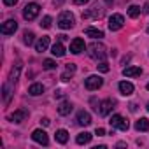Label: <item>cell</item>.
Instances as JSON below:
<instances>
[{"label":"cell","instance_id":"cell-32","mask_svg":"<svg viewBox=\"0 0 149 149\" xmlns=\"http://www.w3.org/2000/svg\"><path fill=\"white\" fill-rule=\"evenodd\" d=\"M88 2H90V0H74V4H76V6H84Z\"/></svg>","mask_w":149,"mask_h":149},{"label":"cell","instance_id":"cell-21","mask_svg":"<svg viewBox=\"0 0 149 149\" xmlns=\"http://www.w3.org/2000/svg\"><path fill=\"white\" fill-rule=\"evenodd\" d=\"M135 130H137V132H147V130H149V119H147V118H140V119L135 123Z\"/></svg>","mask_w":149,"mask_h":149},{"label":"cell","instance_id":"cell-22","mask_svg":"<svg viewBox=\"0 0 149 149\" xmlns=\"http://www.w3.org/2000/svg\"><path fill=\"white\" fill-rule=\"evenodd\" d=\"M84 33H86L88 37H91V39H102V37H104V32H102V30H98V28H91V26L86 28Z\"/></svg>","mask_w":149,"mask_h":149},{"label":"cell","instance_id":"cell-27","mask_svg":"<svg viewBox=\"0 0 149 149\" xmlns=\"http://www.w3.org/2000/svg\"><path fill=\"white\" fill-rule=\"evenodd\" d=\"M33 39H35L33 32H28V30H26V32L23 33V42H25L26 46H32V44H33Z\"/></svg>","mask_w":149,"mask_h":149},{"label":"cell","instance_id":"cell-8","mask_svg":"<svg viewBox=\"0 0 149 149\" xmlns=\"http://www.w3.org/2000/svg\"><path fill=\"white\" fill-rule=\"evenodd\" d=\"M123 25H125V18H123L121 14H112V16L109 18V30L118 32V30L123 28Z\"/></svg>","mask_w":149,"mask_h":149},{"label":"cell","instance_id":"cell-41","mask_svg":"<svg viewBox=\"0 0 149 149\" xmlns=\"http://www.w3.org/2000/svg\"><path fill=\"white\" fill-rule=\"evenodd\" d=\"M147 90H149V83H147Z\"/></svg>","mask_w":149,"mask_h":149},{"label":"cell","instance_id":"cell-12","mask_svg":"<svg viewBox=\"0 0 149 149\" xmlns=\"http://www.w3.org/2000/svg\"><path fill=\"white\" fill-rule=\"evenodd\" d=\"M28 118V111L26 109H18V111H14L11 116H9V119L13 121V123H21V121H25Z\"/></svg>","mask_w":149,"mask_h":149},{"label":"cell","instance_id":"cell-6","mask_svg":"<svg viewBox=\"0 0 149 149\" xmlns=\"http://www.w3.org/2000/svg\"><path fill=\"white\" fill-rule=\"evenodd\" d=\"M109 123H111V126H112V128H118V130H121V132H126V130H128V126H130V125H128V121H126L123 116H119V114H114V116L111 118V121H109Z\"/></svg>","mask_w":149,"mask_h":149},{"label":"cell","instance_id":"cell-40","mask_svg":"<svg viewBox=\"0 0 149 149\" xmlns=\"http://www.w3.org/2000/svg\"><path fill=\"white\" fill-rule=\"evenodd\" d=\"M147 33H149V26H147Z\"/></svg>","mask_w":149,"mask_h":149},{"label":"cell","instance_id":"cell-30","mask_svg":"<svg viewBox=\"0 0 149 149\" xmlns=\"http://www.w3.org/2000/svg\"><path fill=\"white\" fill-rule=\"evenodd\" d=\"M97 68H98L100 72H104V74H105V72H109V68H111V67H109V63H107V61H100V63L97 65Z\"/></svg>","mask_w":149,"mask_h":149},{"label":"cell","instance_id":"cell-18","mask_svg":"<svg viewBox=\"0 0 149 149\" xmlns=\"http://www.w3.org/2000/svg\"><path fill=\"white\" fill-rule=\"evenodd\" d=\"M47 47H49V37H40L35 42V51H39V53H44Z\"/></svg>","mask_w":149,"mask_h":149},{"label":"cell","instance_id":"cell-24","mask_svg":"<svg viewBox=\"0 0 149 149\" xmlns=\"http://www.w3.org/2000/svg\"><path fill=\"white\" fill-rule=\"evenodd\" d=\"M91 133H88V132H83V133H79L77 137H76V142L79 144V146H83V144H88L90 140H91Z\"/></svg>","mask_w":149,"mask_h":149},{"label":"cell","instance_id":"cell-16","mask_svg":"<svg viewBox=\"0 0 149 149\" xmlns=\"http://www.w3.org/2000/svg\"><path fill=\"white\" fill-rule=\"evenodd\" d=\"M77 125H81V126H88V125H91V116H90V112H86V111H79V112H77Z\"/></svg>","mask_w":149,"mask_h":149},{"label":"cell","instance_id":"cell-37","mask_svg":"<svg viewBox=\"0 0 149 149\" xmlns=\"http://www.w3.org/2000/svg\"><path fill=\"white\" fill-rule=\"evenodd\" d=\"M144 13H146V14H149V2L144 6Z\"/></svg>","mask_w":149,"mask_h":149},{"label":"cell","instance_id":"cell-10","mask_svg":"<svg viewBox=\"0 0 149 149\" xmlns=\"http://www.w3.org/2000/svg\"><path fill=\"white\" fill-rule=\"evenodd\" d=\"M112 107H114V104H112V100H102L100 104H98V107H97V111H98V114L100 116H109L111 112H112Z\"/></svg>","mask_w":149,"mask_h":149},{"label":"cell","instance_id":"cell-26","mask_svg":"<svg viewBox=\"0 0 149 149\" xmlns=\"http://www.w3.org/2000/svg\"><path fill=\"white\" fill-rule=\"evenodd\" d=\"M128 16L133 18V19L139 18V16H140V7H139V6H130V7H128Z\"/></svg>","mask_w":149,"mask_h":149},{"label":"cell","instance_id":"cell-19","mask_svg":"<svg viewBox=\"0 0 149 149\" xmlns=\"http://www.w3.org/2000/svg\"><path fill=\"white\" fill-rule=\"evenodd\" d=\"M70 112H72V104L67 102V100H63V102L58 105V114H60V116H68Z\"/></svg>","mask_w":149,"mask_h":149},{"label":"cell","instance_id":"cell-34","mask_svg":"<svg viewBox=\"0 0 149 149\" xmlns=\"http://www.w3.org/2000/svg\"><path fill=\"white\" fill-rule=\"evenodd\" d=\"M49 123H51V121H49L47 118H42V119H40V125H44V126H47Z\"/></svg>","mask_w":149,"mask_h":149},{"label":"cell","instance_id":"cell-14","mask_svg":"<svg viewBox=\"0 0 149 149\" xmlns=\"http://www.w3.org/2000/svg\"><path fill=\"white\" fill-rule=\"evenodd\" d=\"M76 70H77V67L74 65V63H67V65H65V70H63V74H61V81H68L74 74H76Z\"/></svg>","mask_w":149,"mask_h":149},{"label":"cell","instance_id":"cell-38","mask_svg":"<svg viewBox=\"0 0 149 149\" xmlns=\"http://www.w3.org/2000/svg\"><path fill=\"white\" fill-rule=\"evenodd\" d=\"M105 2H107V4H112V0H105Z\"/></svg>","mask_w":149,"mask_h":149},{"label":"cell","instance_id":"cell-15","mask_svg":"<svg viewBox=\"0 0 149 149\" xmlns=\"http://www.w3.org/2000/svg\"><path fill=\"white\" fill-rule=\"evenodd\" d=\"M118 88H119V91H121V95H125V97H130L132 93H133V84L132 83H128V81H121L119 84H118Z\"/></svg>","mask_w":149,"mask_h":149},{"label":"cell","instance_id":"cell-7","mask_svg":"<svg viewBox=\"0 0 149 149\" xmlns=\"http://www.w3.org/2000/svg\"><path fill=\"white\" fill-rule=\"evenodd\" d=\"M102 84H104V79H102L100 76H90V77L84 81V86H86V90H90V91H95V90L102 88Z\"/></svg>","mask_w":149,"mask_h":149},{"label":"cell","instance_id":"cell-35","mask_svg":"<svg viewBox=\"0 0 149 149\" xmlns=\"http://www.w3.org/2000/svg\"><path fill=\"white\" fill-rule=\"evenodd\" d=\"M63 2H65V0H53V4H54V6H56V7H58V6H61V4H63Z\"/></svg>","mask_w":149,"mask_h":149},{"label":"cell","instance_id":"cell-29","mask_svg":"<svg viewBox=\"0 0 149 149\" xmlns=\"http://www.w3.org/2000/svg\"><path fill=\"white\" fill-rule=\"evenodd\" d=\"M51 23H53L51 16H44L42 21H40V26H42V28H51Z\"/></svg>","mask_w":149,"mask_h":149},{"label":"cell","instance_id":"cell-9","mask_svg":"<svg viewBox=\"0 0 149 149\" xmlns=\"http://www.w3.org/2000/svg\"><path fill=\"white\" fill-rule=\"evenodd\" d=\"M16 30H18L16 19H7L6 23H2V26H0V32H2L4 35H13Z\"/></svg>","mask_w":149,"mask_h":149},{"label":"cell","instance_id":"cell-39","mask_svg":"<svg viewBox=\"0 0 149 149\" xmlns=\"http://www.w3.org/2000/svg\"><path fill=\"white\" fill-rule=\"evenodd\" d=\"M146 109H147V111H149V102H147V107H146Z\"/></svg>","mask_w":149,"mask_h":149},{"label":"cell","instance_id":"cell-25","mask_svg":"<svg viewBox=\"0 0 149 149\" xmlns=\"http://www.w3.org/2000/svg\"><path fill=\"white\" fill-rule=\"evenodd\" d=\"M67 140H68V132H67V130H58V132H56V142L67 144Z\"/></svg>","mask_w":149,"mask_h":149},{"label":"cell","instance_id":"cell-11","mask_svg":"<svg viewBox=\"0 0 149 149\" xmlns=\"http://www.w3.org/2000/svg\"><path fill=\"white\" fill-rule=\"evenodd\" d=\"M32 139L37 144H40V146H47L49 144V137H47V133L44 130H33L32 132Z\"/></svg>","mask_w":149,"mask_h":149},{"label":"cell","instance_id":"cell-17","mask_svg":"<svg viewBox=\"0 0 149 149\" xmlns=\"http://www.w3.org/2000/svg\"><path fill=\"white\" fill-rule=\"evenodd\" d=\"M140 74H142V68L140 67H135V65L123 68V76L125 77H137V76H140Z\"/></svg>","mask_w":149,"mask_h":149},{"label":"cell","instance_id":"cell-31","mask_svg":"<svg viewBox=\"0 0 149 149\" xmlns=\"http://www.w3.org/2000/svg\"><path fill=\"white\" fill-rule=\"evenodd\" d=\"M4 4H6L7 7H11V6H16V4H18V0H4Z\"/></svg>","mask_w":149,"mask_h":149},{"label":"cell","instance_id":"cell-36","mask_svg":"<svg viewBox=\"0 0 149 149\" xmlns=\"http://www.w3.org/2000/svg\"><path fill=\"white\" fill-rule=\"evenodd\" d=\"M130 111L135 112V111H137V105H135V104H130Z\"/></svg>","mask_w":149,"mask_h":149},{"label":"cell","instance_id":"cell-3","mask_svg":"<svg viewBox=\"0 0 149 149\" xmlns=\"http://www.w3.org/2000/svg\"><path fill=\"white\" fill-rule=\"evenodd\" d=\"M104 14H105V9L97 2V4H93L88 11L83 13V19H90V18H93V19H100V18H104Z\"/></svg>","mask_w":149,"mask_h":149},{"label":"cell","instance_id":"cell-23","mask_svg":"<svg viewBox=\"0 0 149 149\" xmlns=\"http://www.w3.org/2000/svg\"><path fill=\"white\" fill-rule=\"evenodd\" d=\"M28 93H30L32 97H39V95L44 93V86L39 84V83H35V84H32V86L28 88Z\"/></svg>","mask_w":149,"mask_h":149},{"label":"cell","instance_id":"cell-20","mask_svg":"<svg viewBox=\"0 0 149 149\" xmlns=\"http://www.w3.org/2000/svg\"><path fill=\"white\" fill-rule=\"evenodd\" d=\"M51 53H53V56H56V58H60V56H65V47H63V44H61V42H56V44H53V47H51Z\"/></svg>","mask_w":149,"mask_h":149},{"label":"cell","instance_id":"cell-1","mask_svg":"<svg viewBox=\"0 0 149 149\" xmlns=\"http://www.w3.org/2000/svg\"><path fill=\"white\" fill-rule=\"evenodd\" d=\"M19 72H21V63L18 61V63L11 68L9 77H7V81L4 83V86H2V93H4V102H6V104H9V100H11V95H13V91H14L16 81H18V77H19Z\"/></svg>","mask_w":149,"mask_h":149},{"label":"cell","instance_id":"cell-2","mask_svg":"<svg viewBox=\"0 0 149 149\" xmlns=\"http://www.w3.org/2000/svg\"><path fill=\"white\" fill-rule=\"evenodd\" d=\"M88 54H90V58H93V60H100V61H104L105 56H107V53H105V46L100 44V42H93V44L88 46Z\"/></svg>","mask_w":149,"mask_h":149},{"label":"cell","instance_id":"cell-13","mask_svg":"<svg viewBox=\"0 0 149 149\" xmlns=\"http://www.w3.org/2000/svg\"><path fill=\"white\" fill-rule=\"evenodd\" d=\"M84 47H86V46H84V40H83V39H79V37H77V39H74V40L70 42V53H74V54L83 53V51H84Z\"/></svg>","mask_w":149,"mask_h":149},{"label":"cell","instance_id":"cell-33","mask_svg":"<svg viewBox=\"0 0 149 149\" xmlns=\"http://www.w3.org/2000/svg\"><path fill=\"white\" fill-rule=\"evenodd\" d=\"M95 133H97L98 137H102V135H105V130H104V128H97V132H95Z\"/></svg>","mask_w":149,"mask_h":149},{"label":"cell","instance_id":"cell-4","mask_svg":"<svg viewBox=\"0 0 149 149\" xmlns=\"http://www.w3.org/2000/svg\"><path fill=\"white\" fill-rule=\"evenodd\" d=\"M58 26H60L61 30L72 28V26H74V14L68 13V11H63V13L60 14V18H58Z\"/></svg>","mask_w":149,"mask_h":149},{"label":"cell","instance_id":"cell-28","mask_svg":"<svg viewBox=\"0 0 149 149\" xmlns=\"http://www.w3.org/2000/svg\"><path fill=\"white\" fill-rule=\"evenodd\" d=\"M42 68H44V70H54V68H56V61H54V60H44Z\"/></svg>","mask_w":149,"mask_h":149},{"label":"cell","instance_id":"cell-5","mask_svg":"<svg viewBox=\"0 0 149 149\" xmlns=\"http://www.w3.org/2000/svg\"><path fill=\"white\" fill-rule=\"evenodd\" d=\"M39 13H40V6H39V4H28V6H25V9H23V18H25L26 21H33V19L39 16Z\"/></svg>","mask_w":149,"mask_h":149}]
</instances>
